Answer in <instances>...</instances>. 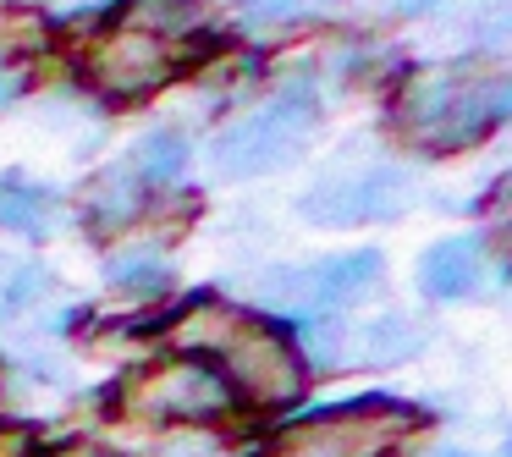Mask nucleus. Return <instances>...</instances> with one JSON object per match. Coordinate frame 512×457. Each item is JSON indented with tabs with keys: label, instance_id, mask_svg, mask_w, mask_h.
<instances>
[{
	"label": "nucleus",
	"instance_id": "1",
	"mask_svg": "<svg viewBox=\"0 0 512 457\" xmlns=\"http://www.w3.org/2000/svg\"><path fill=\"white\" fill-rule=\"evenodd\" d=\"M512 111V83L501 72L435 67L408 78L397 100V116L424 149H468L485 133H496Z\"/></svg>",
	"mask_w": 512,
	"mask_h": 457
},
{
	"label": "nucleus",
	"instance_id": "2",
	"mask_svg": "<svg viewBox=\"0 0 512 457\" xmlns=\"http://www.w3.org/2000/svg\"><path fill=\"white\" fill-rule=\"evenodd\" d=\"M182 347H210V353H221L226 364H232V380L248 391L254 402H287L303 391V364L298 353H292L287 336L265 331V325H254L248 314L226 309V303H193L188 325L177 331Z\"/></svg>",
	"mask_w": 512,
	"mask_h": 457
},
{
	"label": "nucleus",
	"instance_id": "3",
	"mask_svg": "<svg viewBox=\"0 0 512 457\" xmlns=\"http://www.w3.org/2000/svg\"><path fill=\"white\" fill-rule=\"evenodd\" d=\"M419 430V413L391 397H358L342 408H320L281 430L265 457H391Z\"/></svg>",
	"mask_w": 512,
	"mask_h": 457
},
{
	"label": "nucleus",
	"instance_id": "4",
	"mask_svg": "<svg viewBox=\"0 0 512 457\" xmlns=\"http://www.w3.org/2000/svg\"><path fill=\"white\" fill-rule=\"evenodd\" d=\"M314 122H320V105H314L309 83L298 89L270 94L259 111H248L243 122H232L210 149V166L221 177H265V171L287 166L303 144H309Z\"/></svg>",
	"mask_w": 512,
	"mask_h": 457
},
{
	"label": "nucleus",
	"instance_id": "5",
	"mask_svg": "<svg viewBox=\"0 0 512 457\" xmlns=\"http://www.w3.org/2000/svg\"><path fill=\"white\" fill-rule=\"evenodd\" d=\"M122 413L149 424H210L232 413V386L199 358H166L122 391Z\"/></svg>",
	"mask_w": 512,
	"mask_h": 457
},
{
	"label": "nucleus",
	"instance_id": "6",
	"mask_svg": "<svg viewBox=\"0 0 512 457\" xmlns=\"http://www.w3.org/2000/svg\"><path fill=\"white\" fill-rule=\"evenodd\" d=\"M413 182L397 166H364V171H342V177H320L303 193L298 210L314 226H364V221H391L402 215Z\"/></svg>",
	"mask_w": 512,
	"mask_h": 457
},
{
	"label": "nucleus",
	"instance_id": "7",
	"mask_svg": "<svg viewBox=\"0 0 512 457\" xmlns=\"http://www.w3.org/2000/svg\"><path fill=\"white\" fill-rule=\"evenodd\" d=\"M380 270H386V259H380L375 248H358V254L320 259V265H309V270H270V276L259 281V298L281 303V309H292V303H347L364 287H375Z\"/></svg>",
	"mask_w": 512,
	"mask_h": 457
},
{
	"label": "nucleus",
	"instance_id": "8",
	"mask_svg": "<svg viewBox=\"0 0 512 457\" xmlns=\"http://www.w3.org/2000/svg\"><path fill=\"white\" fill-rule=\"evenodd\" d=\"M89 72L111 94H144V89H155V83H166L171 72H177V56H171V45L160 34H149V28H122V34L100 39V45L89 50Z\"/></svg>",
	"mask_w": 512,
	"mask_h": 457
},
{
	"label": "nucleus",
	"instance_id": "9",
	"mask_svg": "<svg viewBox=\"0 0 512 457\" xmlns=\"http://www.w3.org/2000/svg\"><path fill=\"white\" fill-rule=\"evenodd\" d=\"M419 281L430 298L452 303V298H468L479 281V243L474 237H446V243H435L430 254L419 259Z\"/></svg>",
	"mask_w": 512,
	"mask_h": 457
},
{
	"label": "nucleus",
	"instance_id": "10",
	"mask_svg": "<svg viewBox=\"0 0 512 457\" xmlns=\"http://www.w3.org/2000/svg\"><path fill=\"white\" fill-rule=\"evenodd\" d=\"M56 193L28 182L23 171H6L0 177V226L6 232H23V237H50L56 232Z\"/></svg>",
	"mask_w": 512,
	"mask_h": 457
},
{
	"label": "nucleus",
	"instance_id": "11",
	"mask_svg": "<svg viewBox=\"0 0 512 457\" xmlns=\"http://www.w3.org/2000/svg\"><path fill=\"white\" fill-rule=\"evenodd\" d=\"M182 166H188V138L177 127L144 133L133 144V155H127V177H138V182H177Z\"/></svg>",
	"mask_w": 512,
	"mask_h": 457
},
{
	"label": "nucleus",
	"instance_id": "12",
	"mask_svg": "<svg viewBox=\"0 0 512 457\" xmlns=\"http://www.w3.org/2000/svg\"><path fill=\"white\" fill-rule=\"evenodd\" d=\"M111 281L127 292H144V298H160L171 281V265L160 254H133V259H116L111 265Z\"/></svg>",
	"mask_w": 512,
	"mask_h": 457
},
{
	"label": "nucleus",
	"instance_id": "13",
	"mask_svg": "<svg viewBox=\"0 0 512 457\" xmlns=\"http://www.w3.org/2000/svg\"><path fill=\"white\" fill-rule=\"evenodd\" d=\"M248 23H292V17H309L320 12L325 0H237Z\"/></svg>",
	"mask_w": 512,
	"mask_h": 457
},
{
	"label": "nucleus",
	"instance_id": "14",
	"mask_svg": "<svg viewBox=\"0 0 512 457\" xmlns=\"http://www.w3.org/2000/svg\"><path fill=\"white\" fill-rule=\"evenodd\" d=\"M45 6H50V17H56V23H83V17L111 12L116 0H45Z\"/></svg>",
	"mask_w": 512,
	"mask_h": 457
},
{
	"label": "nucleus",
	"instance_id": "15",
	"mask_svg": "<svg viewBox=\"0 0 512 457\" xmlns=\"http://www.w3.org/2000/svg\"><path fill=\"white\" fill-rule=\"evenodd\" d=\"M23 89H28V67L23 61H0V111H6Z\"/></svg>",
	"mask_w": 512,
	"mask_h": 457
},
{
	"label": "nucleus",
	"instance_id": "16",
	"mask_svg": "<svg viewBox=\"0 0 512 457\" xmlns=\"http://www.w3.org/2000/svg\"><path fill=\"white\" fill-rule=\"evenodd\" d=\"M397 17H424V12H435V6H446V0H386Z\"/></svg>",
	"mask_w": 512,
	"mask_h": 457
},
{
	"label": "nucleus",
	"instance_id": "17",
	"mask_svg": "<svg viewBox=\"0 0 512 457\" xmlns=\"http://www.w3.org/2000/svg\"><path fill=\"white\" fill-rule=\"evenodd\" d=\"M166 457H210V446H204V441H177Z\"/></svg>",
	"mask_w": 512,
	"mask_h": 457
},
{
	"label": "nucleus",
	"instance_id": "18",
	"mask_svg": "<svg viewBox=\"0 0 512 457\" xmlns=\"http://www.w3.org/2000/svg\"><path fill=\"white\" fill-rule=\"evenodd\" d=\"M0 457H17V446H12V441H0Z\"/></svg>",
	"mask_w": 512,
	"mask_h": 457
},
{
	"label": "nucleus",
	"instance_id": "19",
	"mask_svg": "<svg viewBox=\"0 0 512 457\" xmlns=\"http://www.w3.org/2000/svg\"><path fill=\"white\" fill-rule=\"evenodd\" d=\"M441 457H468V452H441Z\"/></svg>",
	"mask_w": 512,
	"mask_h": 457
}]
</instances>
